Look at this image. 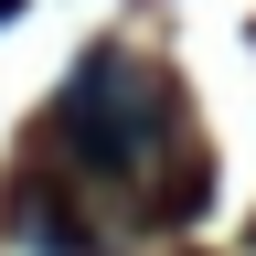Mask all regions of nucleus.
I'll return each mask as SVG.
<instances>
[{
	"label": "nucleus",
	"mask_w": 256,
	"mask_h": 256,
	"mask_svg": "<svg viewBox=\"0 0 256 256\" xmlns=\"http://www.w3.org/2000/svg\"><path fill=\"white\" fill-rule=\"evenodd\" d=\"M171 75H150L139 54H86V75L64 86V107H54V139L75 150V171L86 182H139L150 160H160V118H171V96H160Z\"/></svg>",
	"instance_id": "nucleus-1"
},
{
	"label": "nucleus",
	"mask_w": 256,
	"mask_h": 256,
	"mask_svg": "<svg viewBox=\"0 0 256 256\" xmlns=\"http://www.w3.org/2000/svg\"><path fill=\"white\" fill-rule=\"evenodd\" d=\"M11 224H22L43 256H107L96 214H86V203H64V171H32V182H22V203H11Z\"/></svg>",
	"instance_id": "nucleus-2"
},
{
	"label": "nucleus",
	"mask_w": 256,
	"mask_h": 256,
	"mask_svg": "<svg viewBox=\"0 0 256 256\" xmlns=\"http://www.w3.org/2000/svg\"><path fill=\"white\" fill-rule=\"evenodd\" d=\"M11 11H22V0H0V22H11Z\"/></svg>",
	"instance_id": "nucleus-3"
}]
</instances>
